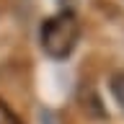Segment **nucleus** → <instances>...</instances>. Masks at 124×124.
I'll use <instances>...</instances> for the list:
<instances>
[{"mask_svg": "<svg viewBox=\"0 0 124 124\" xmlns=\"http://www.w3.org/2000/svg\"><path fill=\"white\" fill-rule=\"evenodd\" d=\"M0 124H23V122H21V116L16 114V111L8 106L3 98H0Z\"/></svg>", "mask_w": 124, "mask_h": 124, "instance_id": "nucleus-3", "label": "nucleus"}, {"mask_svg": "<svg viewBox=\"0 0 124 124\" xmlns=\"http://www.w3.org/2000/svg\"><path fill=\"white\" fill-rule=\"evenodd\" d=\"M80 39V21L72 10H60V13L49 16L41 23L39 31V41L52 60H65L72 54V49L78 46Z\"/></svg>", "mask_w": 124, "mask_h": 124, "instance_id": "nucleus-1", "label": "nucleus"}, {"mask_svg": "<svg viewBox=\"0 0 124 124\" xmlns=\"http://www.w3.org/2000/svg\"><path fill=\"white\" fill-rule=\"evenodd\" d=\"M108 88H111V96L116 98V103L124 108V70L111 75V83H108Z\"/></svg>", "mask_w": 124, "mask_h": 124, "instance_id": "nucleus-2", "label": "nucleus"}]
</instances>
